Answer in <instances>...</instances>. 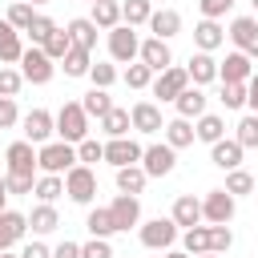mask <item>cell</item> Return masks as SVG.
Returning a JSON list of instances; mask_svg holds the SVG:
<instances>
[{
	"mask_svg": "<svg viewBox=\"0 0 258 258\" xmlns=\"http://www.w3.org/2000/svg\"><path fill=\"white\" fill-rule=\"evenodd\" d=\"M234 141H238L242 149H258V117H254V113H246V117L238 121V133H234Z\"/></svg>",
	"mask_w": 258,
	"mask_h": 258,
	"instance_id": "41",
	"label": "cell"
},
{
	"mask_svg": "<svg viewBox=\"0 0 258 258\" xmlns=\"http://www.w3.org/2000/svg\"><path fill=\"white\" fill-rule=\"evenodd\" d=\"M141 246L145 250H173V242H177V226H173V218H149V222H141Z\"/></svg>",
	"mask_w": 258,
	"mask_h": 258,
	"instance_id": "6",
	"label": "cell"
},
{
	"mask_svg": "<svg viewBox=\"0 0 258 258\" xmlns=\"http://www.w3.org/2000/svg\"><path fill=\"white\" fill-rule=\"evenodd\" d=\"M73 165H81V161H77V145H69V141H48V145L36 149V169H40V173L64 177Z\"/></svg>",
	"mask_w": 258,
	"mask_h": 258,
	"instance_id": "2",
	"label": "cell"
},
{
	"mask_svg": "<svg viewBox=\"0 0 258 258\" xmlns=\"http://www.w3.org/2000/svg\"><path fill=\"white\" fill-rule=\"evenodd\" d=\"M173 226H181V230H189V226H202V202L194 198V194H181L177 202H173Z\"/></svg>",
	"mask_w": 258,
	"mask_h": 258,
	"instance_id": "21",
	"label": "cell"
},
{
	"mask_svg": "<svg viewBox=\"0 0 258 258\" xmlns=\"http://www.w3.org/2000/svg\"><path fill=\"white\" fill-rule=\"evenodd\" d=\"M0 258H20V254H12V250H0Z\"/></svg>",
	"mask_w": 258,
	"mask_h": 258,
	"instance_id": "59",
	"label": "cell"
},
{
	"mask_svg": "<svg viewBox=\"0 0 258 258\" xmlns=\"http://www.w3.org/2000/svg\"><path fill=\"white\" fill-rule=\"evenodd\" d=\"M177 117H185V121H198L202 113H206V93L198 89V85H189V89H181L177 93Z\"/></svg>",
	"mask_w": 258,
	"mask_h": 258,
	"instance_id": "24",
	"label": "cell"
},
{
	"mask_svg": "<svg viewBox=\"0 0 258 258\" xmlns=\"http://www.w3.org/2000/svg\"><path fill=\"white\" fill-rule=\"evenodd\" d=\"M242 153H246V149H242L234 137H222V141H214V145H210V161H214L218 169H226V173L242 165Z\"/></svg>",
	"mask_w": 258,
	"mask_h": 258,
	"instance_id": "18",
	"label": "cell"
},
{
	"mask_svg": "<svg viewBox=\"0 0 258 258\" xmlns=\"http://www.w3.org/2000/svg\"><path fill=\"white\" fill-rule=\"evenodd\" d=\"M52 73H56V64L44 56V48L32 44V48L20 52V77H24V85H48Z\"/></svg>",
	"mask_w": 258,
	"mask_h": 258,
	"instance_id": "4",
	"label": "cell"
},
{
	"mask_svg": "<svg viewBox=\"0 0 258 258\" xmlns=\"http://www.w3.org/2000/svg\"><path fill=\"white\" fill-rule=\"evenodd\" d=\"M52 258H81V242H69V238H64V242L52 250Z\"/></svg>",
	"mask_w": 258,
	"mask_h": 258,
	"instance_id": "55",
	"label": "cell"
},
{
	"mask_svg": "<svg viewBox=\"0 0 258 258\" xmlns=\"http://www.w3.org/2000/svg\"><path fill=\"white\" fill-rule=\"evenodd\" d=\"M89 20H93L97 28H105V32H109V28H117V24H121V4H117V0H97Z\"/></svg>",
	"mask_w": 258,
	"mask_h": 258,
	"instance_id": "30",
	"label": "cell"
},
{
	"mask_svg": "<svg viewBox=\"0 0 258 258\" xmlns=\"http://www.w3.org/2000/svg\"><path fill=\"white\" fill-rule=\"evenodd\" d=\"M20 85H24V77H20V69H0V97H12V101H16V93H20Z\"/></svg>",
	"mask_w": 258,
	"mask_h": 258,
	"instance_id": "49",
	"label": "cell"
},
{
	"mask_svg": "<svg viewBox=\"0 0 258 258\" xmlns=\"http://www.w3.org/2000/svg\"><path fill=\"white\" fill-rule=\"evenodd\" d=\"M52 32H56V20H52V16H40V12H36V16H32V24H28V36H32V44L40 48V44H44V40H48Z\"/></svg>",
	"mask_w": 258,
	"mask_h": 258,
	"instance_id": "42",
	"label": "cell"
},
{
	"mask_svg": "<svg viewBox=\"0 0 258 258\" xmlns=\"http://www.w3.org/2000/svg\"><path fill=\"white\" fill-rule=\"evenodd\" d=\"M181 89H189V77H185V69H177V64H169V69L157 73V81H153V97H161V101H177Z\"/></svg>",
	"mask_w": 258,
	"mask_h": 258,
	"instance_id": "15",
	"label": "cell"
},
{
	"mask_svg": "<svg viewBox=\"0 0 258 258\" xmlns=\"http://www.w3.org/2000/svg\"><path fill=\"white\" fill-rule=\"evenodd\" d=\"M24 129V141L28 145H48V137L56 133V125H52V113L48 109H32V113H24V121H20Z\"/></svg>",
	"mask_w": 258,
	"mask_h": 258,
	"instance_id": "10",
	"label": "cell"
},
{
	"mask_svg": "<svg viewBox=\"0 0 258 258\" xmlns=\"http://www.w3.org/2000/svg\"><path fill=\"white\" fill-rule=\"evenodd\" d=\"M185 77H189L198 89L210 85V81H218V60H214V52H194L189 64H185Z\"/></svg>",
	"mask_w": 258,
	"mask_h": 258,
	"instance_id": "19",
	"label": "cell"
},
{
	"mask_svg": "<svg viewBox=\"0 0 258 258\" xmlns=\"http://www.w3.org/2000/svg\"><path fill=\"white\" fill-rule=\"evenodd\" d=\"M89 81H93V89H109V85L117 81V64H109V60L89 64Z\"/></svg>",
	"mask_w": 258,
	"mask_h": 258,
	"instance_id": "43",
	"label": "cell"
},
{
	"mask_svg": "<svg viewBox=\"0 0 258 258\" xmlns=\"http://www.w3.org/2000/svg\"><path fill=\"white\" fill-rule=\"evenodd\" d=\"M64 194H69V202L89 206L97 198V173H93V165H73L64 173Z\"/></svg>",
	"mask_w": 258,
	"mask_h": 258,
	"instance_id": "3",
	"label": "cell"
},
{
	"mask_svg": "<svg viewBox=\"0 0 258 258\" xmlns=\"http://www.w3.org/2000/svg\"><path fill=\"white\" fill-rule=\"evenodd\" d=\"M173 165H177V149H169L165 141L141 149V169H145V177H165V173H173Z\"/></svg>",
	"mask_w": 258,
	"mask_h": 258,
	"instance_id": "7",
	"label": "cell"
},
{
	"mask_svg": "<svg viewBox=\"0 0 258 258\" xmlns=\"http://www.w3.org/2000/svg\"><path fill=\"white\" fill-rule=\"evenodd\" d=\"M89 4H97V0H89Z\"/></svg>",
	"mask_w": 258,
	"mask_h": 258,
	"instance_id": "63",
	"label": "cell"
},
{
	"mask_svg": "<svg viewBox=\"0 0 258 258\" xmlns=\"http://www.w3.org/2000/svg\"><path fill=\"white\" fill-rule=\"evenodd\" d=\"M85 226H89V234H93V238H109V234H117V226H113V214H109V206H97V210H89Z\"/></svg>",
	"mask_w": 258,
	"mask_h": 258,
	"instance_id": "35",
	"label": "cell"
},
{
	"mask_svg": "<svg viewBox=\"0 0 258 258\" xmlns=\"http://www.w3.org/2000/svg\"><path fill=\"white\" fill-rule=\"evenodd\" d=\"M105 161L113 169H125V165H141V145L133 137H113L105 141Z\"/></svg>",
	"mask_w": 258,
	"mask_h": 258,
	"instance_id": "12",
	"label": "cell"
},
{
	"mask_svg": "<svg viewBox=\"0 0 258 258\" xmlns=\"http://www.w3.org/2000/svg\"><path fill=\"white\" fill-rule=\"evenodd\" d=\"M20 258H52V250H48L44 242H28V246L20 250Z\"/></svg>",
	"mask_w": 258,
	"mask_h": 258,
	"instance_id": "56",
	"label": "cell"
},
{
	"mask_svg": "<svg viewBox=\"0 0 258 258\" xmlns=\"http://www.w3.org/2000/svg\"><path fill=\"white\" fill-rule=\"evenodd\" d=\"M198 8H202V20H218L234 8V0H198Z\"/></svg>",
	"mask_w": 258,
	"mask_h": 258,
	"instance_id": "51",
	"label": "cell"
},
{
	"mask_svg": "<svg viewBox=\"0 0 258 258\" xmlns=\"http://www.w3.org/2000/svg\"><path fill=\"white\" fill-rule=\"evenodd\" d=\"M194 137H198V141H206V145H214V141H222V137H226V121H222L218 113H202V117H198V125H194Z\"/></svg>",
	"mask_w": 258,
	"mask_h": 258,
	"instance_id": "27",
	"label": "cell"
},
{
	"mask_svg": "<svg viewBox=\"0 0 258 258\" xmlns=\"http://www.w3.org/2000/svg\"><path fill=\"white\" fill-rule=\"evenodd\" d=\"M165 145L169 149H185V145H194V125L185 121V117H173V121H165Z\"/></svg>",
	"mask_w": 258,
	"mask_h": 258,
	"instance_id": "28",
	"label": "cell"
},
{
	"mask_svg": "<svg viewBox=\"0 0 258 258\" xmlns=\"http://www.w3.org/2000/svg\"><path fill=\"white\" fill-rule=\"evenodd\" d=\"M4 161H8V173H12V177H36V145L12 141V145L4 149Z\"/></svg>",
	"mask_w": 258,
	"mask_h": 258,
	"instance_id": "9",
	"label": "cell"
},
{
	"mask_svg": "<svg viewBox=\"0 0 258 258\" xmlns=\"http://www.w3.org/2000/svg\"><path fill=\"white\" fill-rule=\"evenodd\" d=\"M52 125H56V137L69 141V145H81V141L89 137V117H85L81 101H64L60 113L52 117Z\"/></svg>",
	"mask_w": 258,
	"mask_h": 258,
	"instance_id": "1",
	"label": "cell"
},
{
	"mask_svg": "<svg viewBox=\"0 0 258 258\" xmlns=\"http://www.w3.org/2000/svg\"><path fill=\"white\" fill-rule=\"evenodd\" d=\"M89 64H93V52H85L77 44L64 52V77H89Z\"/></svg>",
	"mask_w": 258,
	"mask_h": 258,
	"instance_id": "38",
	"label": "cell"
},
{
	"mask_svg": "<svg viewBox=\"0 0 258 258\" xmlns=\"http://www.w3.org/2000/svg\"><path fill=\"white\" fill-rule=\"evenodd\" d=\"M137 48H141V40H137V32H133L129 24L109 28V56H113L117 64H133V60H137Z\"/></svg>",
	"mask_w": 258,
	"mask_h": 258,
	"instance_id": "8",
	"label": "cell"
},
{
	"mask_svg": "<svg viewBox=\"0 0 258 258\" xmlns=\"http://www.w3.org/2000/svg\"><path fill=\"white\" fill-rule=\"evenodd\" d=\"M81 109H85V117H105L109 109H113V101H109V89H89L85 97H81Z\"/></svg>",
	"mask_w": 258,
	"mask_h": 258,
	"instance_id": "32",
	"label": "cell"
},
{
	"mask_svg": "<svg viewBox=\"0 0 258 258\" xmlns=\"http://www.w3.org/2000/svg\"><path fill=\"white\" fill-rule=\"evenodd\" d=\"M246 109H250V113L258 117V73H254V77L246 81Z\"/></svg>",
	"mask_w": 258,
	"mask_h": 258,
	"instance_id": "54",
	"label": "cell"
},
{
	"mask_svg": "<svg viewBox=\"0 0 258 258\" xmlns=\"http://www.w3.org/2000/svg\"><path fill=\"white\" fill-rule=\"evenodd\" d=\"M181 246H185V254H189V258L210 254V226H189V230L181 234Z\"/></svg>",
	"mask_w": 258,
	"mask_h": 258,
	"instance_id": "36",
	"label": "cell"
},
{
	"mask_svg": "<svg viewBox=\"0 0 258 258\" xmlns=\"http://www.w3.org/2000/svg\"><path fill=\"white\" fill-rule=\"evenodd\" d=\"M20 52H24L20 32L8 20H0V64H20Z\"/></svg>",
	"mask_w": 258,
	"mask_h": 258,
	"instance_id": "26",
	"label": "cell"
},
{
	"mask_svg": "<svg viewBox=\"0 0 258 258\" xmlns=\"http://www.w3.org/2000/svg\"><path fill=\"white\" fill-rule=\"evenodd\" d=\"M145 181H149V177H145L141 165H125V169H117V189H121V194H133V198H137V194L145 189Z\"/></svg>",
	"mask_w": 258,
	"mask_h": 258,
	"instance_id": "34",
	"label": "cell"
},
{
	"mask_svg": "<svg viewBox=\"0 0 258 258\" xmlns=\"http://www.w3.org/2000/svg\"><path fill=\"white\" fill-rule=\"evenodd\" d=\"M32 16H36V12H32V4H24V0H16V4L8 8V24H12L16 32H28Z\"/></svg>",
	"mask_w": 258,
	"mask_h": 258,
	"instance_id": "44",
	"label": "cell"
},
{
	"mask_svg": "<svg viewBox=\"0 0 258 258\" xmlns=\"http://www.w3.org/2000/svg\"><path fill=\"white\" fill-rule=\"evenodd\" d=\"M254 77V64H250V56L246 52H230L226 60H218V81H226V85H246Z\"/></svg>",
	"mask_w": 258,
	"mask_h": 258,
	"instance_id": "13",
	"label": "cell"
},
{
	"mask_svg": "<svg viewBox=\"0 0 258 258\" xmlns=\"http://www.w3.org/2000/svg\"><path fill=\"white\" fill-rule=\"evenodd\" d=\"M137 60H141L145 69H153V73H165V69L173 64V52H169V44H165V40L149 36V40H141V48H137Z\"/></svg>",
	"mask_w": 258,
	"mask_h": 258,
	"instance_id": "14",
	"label": "cell"
},
{
	"mask_svg": "<svg viewBox=\"0 0 258 258\" xmlns=\"http://www.w3.org/2000/svg\"><path fill=\"white\" fill-rule=\"evenodd\" d=\"M8 210V185H4V177H0V214Z\"/></svg>",
	"mask_w": 258,
	"mask_h": 258,
	"instance_id": "57",
	"label": "cell"
},
{
	"mask_svg": "<svg viewBox=\"0 0 258 258\" xmlns=\"http://www.w3.org/2000/svg\"><path fill=\"white\" fill-rule=\"evenodd\" d=\"M24 4H48V0H24Z\"/></svg>",
	"mask_w": 258,
	"mask_h": 258,
	"instance_id": "60",
	"label": "cell"
},
{
	"mask_svg": "<svg viewBox=\"0 0 258 258\" xmlns=\"http://www.w3.org/2000/svg\"><path fill=\"white\" fill-rule=\"evenodd\" d=\"M149 16H153V0H125L121 4V24H129V28L149 24Z\"/></svg>",
	"mask_w": 258,
	"mask_h": 258,
	"instance_id": "31",
	"label": "cell"
},
{
	"mask_svg": "<svg viewBox=\"0 0 258 258\" xmlns=\"http://www.w3.org/2000/svg\"><path fill=\"white\" fill-rule=\"evenodd\" d=\"M20 121V109H16V101L12 97H0V129H12Z\"/></svg>",
	"mask_w": 258,
	"mask_h": 258,
	"instance_id": "52",
	"label": "cell"
},
{
	"mask_svg": "<svg viewBox=\"0 0 258 258\" xmlns=\"http://www.w3.org/2000/svg\"><path fill=\"white\" fill-rule=\"evenodd\" d=\"M230 40H234V48L238 52H246L250 60L258 56V16H238L234 24H230V32H226Z\"/></svg>",
	"mask_w": 258,
	"mask_h": 258,
	"instance_id": "11",
	"label": "cell"
},
{
	"mask_svg": "<svg viewBox=\"0 0 258 258\" xmlns=\"http://www.w3.org/2000/svg\"><path fill=\"white\" fill-rule=\"evenodd\" d=\"M28 230V214H16V210H4L0 214V250H12V242H20Z\"/></svg>",
	"mask_w": 258,
	"mask_h": 258,
	"instance_id": "20",
	"label": "cell"
},
{
	"mask_svg": "<svg viewBox=\"0 0 258 258\" xmlns=\"http://www.w3.org/2000/svg\"><path fill=\"white\" fill-rule=\"evenodd\" d=\"M28 226H32V234H52V230L60 226V214H56V206L40 202V206L28 214Z\"/></svg>",
	"mask_w": 258,
	"mask_h": 258,
	"instance_id": "29",
	"label": "cell"
},
{
	"mask_svg": "<svg viewBox=\"0 0 258 258\" xmlns=\"http://www.w3.org/2000/svg\"><path fill=\"white\" fill-rule=\"evenodd\" d=\"M32 194H36L40 202H48V206H52V202L64 194V177H56V173H40V177H36V185H32Z\"/></svg>",
	"mask_w": 258,
	"mask_h": 258,
	"instance_id": "37",
	"label": "cell"
},
{
	"mask_svg": "<svg viewBox=\"0 0 258 258\" xmlns=\"http://www.w3.org/2000/svg\"><path fill=\"white\" fill-rule=\"evenodd\" d=\"M194 44H198V52H214V48L226 44V28H222L218 20H202V24L194 28Z\"/></svg>",
	"mask_w": 258,
	"mask_h": 258,
	"instance_id": "23",
	"label": "cell"
},
{
	"mask_svg": "<svg viewBox=\"0 0 258 258\" xmlns=\"http://www.w3.org/2000/svg\"><path fill=\"white\" fill-rule=\"evenodd\" d=\"M165 258H189L185 250H165Z\"/></svg>",
	"mask_w": 258,
	"mask_h": 258,
	"instance_id": "58",
	"label": "cell"
},
{
	"mask_svg": "<svg viewBox=\"0 0 258 258\" xmlns=\"http://www.w3.org/2000/svg\"><path fill=\"white\" fill-rule=\"evenodd\" d=\"M77 161H81V165H93V161H105V145H101L97 137H85V141L77 145Z\"/></svg>",
	"mask_w": 258,
	"mask_h": 258,
	"instance_id": "46",
	"label": "cell"
},
{
	"mask_svg": "<svg viewBox=\"0 0 258 258\" xmlns=\"http://www.w3.org/2000/svg\"><path fill=\"white\" fill-rule=\"evenodd\" d=\"M234 210H238V198H230L226 189H210L202 198V222H210V226H230Z\"/></svg>",
	"mask_w": 258,
	"mask_h": 258,
	"instance_id": "5",
	"label": "cell"
},
{
	"mask_svg": "<svg viewBox=\"0 0 258 258\" xmlns=\"http://www.w3.org/2000/svg\"><path fill=\"white\" fill-rule=\"evenodd\" d=\"M230 246H234L230 226H210V254H226Z\"/></svg>",
	"mask_w": 258,
	"mask_h": 258,
	"instance_id": "48",
	"label": "cell"
},
{
	"mask_svg": "<svg viewBox=\"0 0 258 258\" xmlns=\"http://www.w3.org/2000/svg\"><path fill=\"white\" fill-rule=\"evenodd\" d=\"M81 258H113V246H109V238H89V242L81 246Z\"/></svg>",
	"mask_w": 258,
	"mask_h": 258,
	"instance_id": "50",
	"label": "cell"
},
{
	"mask_svg": "<svg viewBox=\"0 0 258 258\" xmlns=\"http://www.w3.org/2000/svg\"><path fill=\"white\" fill-rule=\"evenodd\" d=\"M64 32H69V40H73L77 48H85V52H93V48H97V24H93L89 16L69 20V24H64Z\"/></svg>",
	"mask_w": 258,
	"mask_h": 258,
	"instance_id": "22",
	"label": "cell"
},
{
	"mask_svg": "<svg viewBox=\"0 0 258 258\" xmlns=\"http://www.w3.org/2000/svg\"><path fill=\"white\" fill-rule=\"evenodd\" d=\"M101 129L109 133V141H113V137H129V129H133V125H129V109H117V105H113V109L101 117Z\"/></svg>",
	"mask_w": 258,
	"mask_h": 258,
	"instance_id": "33",
	"label": "cell"
},
{
	"mask_svg": "<svg viewBox=\"0 0 258 258\" xmlns=\"http://www.w3.org/2000/svg\"><path fill=\"white\" fill-rule=\"evenodd\" d=\"M198 258H218V254H198Z\"/></svg>",
	"mask_w": 258,
	"mask_h": 258,
	"instance_id": "61",
	"label": "cell"
},
{
	"mask_svg": "<svg viewBox=\"0 0 258 258\" xmlns=\"http://www.w3.org/2000/svg\"><path fill=\"white\" fill-rule=\"evenodd\" d=\"M109 214H113V226H117V230L141 226V202H137L133 194H117L113 206H109Z\"/></svg>",
	"mask_w": 258,
	"mask_h": 258,
	"instance_id": "17",
	"label": "cell"
},
{
	"mask_svg": "<svg viewBox=\"0 0 258 258\" xmlns=\"http://www.w3.org/2000/svg\"><path fill=\"white\" fill-rule=\"evenodd\" d=\"M129 125H133L137 133H161V129H165L161 109H157L153 101H137V105L129 109Z\"/></svg>",
	"mask_w": 258,
	"mask_h": 258,
	"instance_id": "16",
	"label": "cell"
},
{
	"mask_svg": "<svg viewBox=\"0 0 258 258\" xmlns=\"http://www.w3.org/2000/svg\"><path fill=\"white\" fill-rule=\"evenodd\" d=\"M4 185H8V194H32L36 177H12V173H4Z\"/></svg>",
	"mask_w": 258,
	"mask_h": 258,
	"instance_id": "53",
	"label": "cell"
},
{
	"mask_svg": "<svg viewBox=\"0 0 258 258\" xmlns=\"http://www.w3.org/2000/svg\"><path fill=\"white\" fill-rule=\"evenodd\" d=\"M250 4H254V12H258V0H250Z\"/></svg>",
	"mask_w": 258,
	"mask_h": 258,
	"instance_id": "62",
	"label": "cell"
},
{
	"mask_svg": "<svg viewBox=\"0 0 258 258\" xmlns=\"http://www.w3.org/2000/svg\"><path fill=\"white\" fill-rule=\"evenodd\" d=\"M40 48H44V56L56 64V60H64V52L73 48V40H69V32H64V28H56V32H52V36H48Z\"/></svg>",
	"mask_w": 258,
	"mask_h": 258,
	"instance_id": "40",
	"label": "cell"
},
{
	"mask_svg": "<svg viewBox=\"0 0 258 258\" xmlns=\"http://www.w3.org/2000/svg\"><path fill=\"white\" fill-rule=\"evenodd\" d=\"M149 32H153L157 40H169V36L181 32V16H177L173 8H157V12L149 16Z\"/></svg>",
	"mask_w": 258,
	"mask_h": 258,
	"instance_id": "25",
	"label": "cell"
},
{
	"mask_svg": "<svg viewBox=\"0 0 258 258\" xmlns=\"http://www.w3.org/2000/svg\"><path fill=\"white\" fill-rule=\"evenodd\" d=\"M226 109H246V85H226L222 81V97H218Z\"/></svg>",
	"mask_w": 258,
	"mask_h": 258,
	"instance_id": "47",
	"label": "cell"
},
{
	"mask_svg": "<svg viewBox=\"0 0 258 258\" xmlns=\"http://www.w3.org/2000/svg\"><path fill=\"white\" fill-rule=\"evenodd\" d=\"M125 85H129V89H149V85H153V69H145L141 60H133V64L125 69Z\"/></svg>",
	"mask_w": 258,
	"mask_h": 258,
	"instance_id": "45",
	"label": "cell"
},
{
	"mask_svg": "<svg viewBox=\"0 0 258 258\" xmlns=\"http://www.w3.org/2000/svg\"><path fill=\"white\" fill-rule=\"evenodd\" d=\"M230 198H246V194H254V177L246 173V169H230L226 173V185H222Z\"/></svg>",
	"mask_w": 258,
	"mask_h": 258,
	"instance_id": "39",
	"label": "cell"
}]
</instances>
